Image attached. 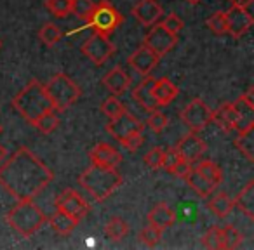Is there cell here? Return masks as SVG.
<instances>
[{
    "mask_svg": "<svg viewBox=\"0 0 254 250\" xmlns=\"http://www.w3.org/2000/svg\"><path fill=\"white\" fill-rule=\"evenodd\" d=\"M5 221L23 238H30L46 224L47 215L40 210L39 205L33 203V200H18V203L7 212Z\"/></svg>",
    "mask_w": 254,
    "mask_h": 250,
    "instance_id": "277c9868",
    "label": "cell"
},
{
    "mask_svg": "<svg viewBox=\"0 0 254 250\" xmlns=\"http://www.w3.org/2000/svg\"><path fill=\"white\" fill-rule=\"evenodd\" d=\"M53 179V170L28 148H19L0 165V188L16 200H33Z\"/></svg>",
    "mask_w": 254,
    "mask_h": 250,
    "instance_id": "6da1fadb",
    "label": "cell"
},
{
    "mask_svg": "<svg viewBox=\"0 0 254 250\" xmlns=\"http://www.w3.org/2000/svg\"><path fill=\"white\" fill-rule=\"evenodd\" d=\"M180 160H181V156H180V153H178L176 148L166 150V151H164V156H162V169H166L167 172H171V170L178 165Z\"/></svg>",
    "mask_w": 254,
    "mask_h": 250,
    "instance_id": "60d3db41",
    "label": "cell"
},
{
    "mask_svg": "<svg viewBox=\"0 0 254 250\" xmlns=\"http://www.w3.org/2000/svg\"><path fill=\"white\" fill-rule=\"evenodd\" d=\"M233 207H235V201H233V198H230L226 193H218L216 197H212L211 200L207 201L209 210L221 219L226 217V215H230V212L233 210Z\"/></svg>",
    "mask_w": 254,
    "mask_h": 250,
    "instance_id": "484cf974",
    "label": "cell"
},
{
    "mask_svg": "<svg viewBox=\"0 0 254 250\" xmlns=\"http://www.w3.org/2000/svg\"><path fill=\"white\" fill-rule=\"evenodd\" d=\"M180 94V89L174 82H171L167 77H162L159 80H155L153 85V98L157 99L159 106H167L174 101Z\"/></svg>",
    "mask_w": 254,
    "mask_h": 250,
    "instance_id": "44dd1931",
    "label": "cell"
},
{
    "mask_svg": "<svg viewBox=\"0 0 254 250\" xmlns=\"http://www.w3.org/2000/svg\"><path fill=\"white\" fill-rule=\"evenodd\" d=\"M94 5H96V2H92V0H71V12H73L78 19L87 23L92 11H94Z\"/></svg>",
    "mask_w": 254,
    "mask_h": 250,
    "instance_id": "d6a6232c",
    "label": "cell"
},
{
    "mask_svg": "<svg viewBox=\"0 0 254 250\" xmlns=\"http://www.w3.org/2000/svg\"><path fill=\"white\" fill-rule=\"evenodd\" d=\"M89 158H91V163H94V165L110 167V169H117L120 165V162H122V155L113 146L106 145V143L96 145L89 153Z\"/></svg>",
    "mask_w": 254,
    "mask_h": 250,
    "instance_id": "2e32d148",
    "label": "cell"
},
{
    "mask_svg": "<svg viewBox=\"0 0 254 250\" xmlns=\"http://www.w3.org/2000/svg\"><path fill=\"white\" fill-rule=\"evenodd\" d=\"M225 18L226 33H230L233 39H240L242 35H246L254 23L253 16L247 11V7H237V5H232V9H228L225 12Z\"/></svg>",
    "mask_w": 254,
    "mask_h": 250,
    "instance_id": "7c38bea8",
    "label": "cell"
},
{
    "mask_svg": "<svg viewBox=\"0 0 254 250\" xmlns=\"http://www.w3.org/2000/svg\"><path fill=\"white\" fill-rule=\"evenodd\" d=\"M202 247L205 249H223V242H221V228L219 226H212L207 231L202 235Z\"/></svg>",
    "mask_w": 254,
    "mask_h": 250,
    "instance_id": "836d02e7",
    "label": "cell"
},
{
    "mask_svg": "<svg viewBox=\"0 0 254 250\" xmlns=\"http://www.w3.org/2000/svg\"><path fill=\"white\" fill-rule=\"evenodd\" d=\"M155 80L157 78L146 75V77L143 78L141 84L132 91V98H134V101L138 102L139 106H143L145 109H148V111L159 108V102H157V99L153 98V85H155Z\"/></svg>",
    "mask_w": 254,
    "mask_h": 250,
    "instance_id": "ac0fdd59",
    "label": "cell"
},
{
    "mask_svg": "<svg viewBox=\"0 0 254 250\" xmlns=\"http://www.w3.org/2000/svg\"><path fill=\"white\" fill-rule=\"evenodd\" d=\"M176 222V212L173 210V207L167 203H157L152 210L148 212V224L155 226L157 229L164 231V229L171 228Z\"/></svg>",
    "mask_w": 254,
    "mask_h": 250,
    "instance_id": "d6986e66",
    "label": "cell"
},
{
    "mask_svg": "<svg viewBox=\"0 0 254 250\" xmlns=\"http://www.w3.org/2000/svg\"><path fill=\"white\" fill-rule=\"evenodd\" d=\"M190 167H191V163L185 162V160H180V162H178V165L174 167L173 170H171V174H174V176H178V177H181V179H185V176H187V172L190 170Z\"/></svg>",
    "mask_w": 254,
    "mask_h": 250,
    "instance_id": "ee69618b",
    "label": "cell"
},
{
    "mask_svg": "<svg viewBox=\"0 0 254 250\" xmlns=\"http://www.w3.org/2000/svg\"><path fill=\"white\" fill-rule=\"evenodd\" d=\"M185 181H187L188 186H190L191 190H193L195 193H197L198 197H202V198H209L212 195V191L216 190L214 184L209 183L205 177H202L200 174L197 172V169H195V167H190V170H188L187 176H185Z\"/></svg>",
    "mask_w": 254,
    "mask_h": 250,
    "instance_id": "7402d4cb",
    "label": "cell"
},
{
    "mask_svg": "<svg viewBox=\"0 0 254 250\" xmlns=\"http://www.w3.org/2000/svg\"><path fill=\"white\" fill-rule=\"evenodd\" d=\"M33 125H35L42 134H51V132H54L60 127V118H58V115L54 111H47V113H44L42 116H39V118L33 122Z\"/></svg>",
    "mask_w": 254,
    "mask_h": 250,
    "instance_id": "4dcf8cb0",
    "label": "cell"
},
{
    "mask_svg": "<svg viewBox=\"0 0 254 250\" xmlns=\"http://www.w3.org/2000/svg\"><path fill=\"white\" fill-rule=\"evenodd\" d=\"M178 44V35L171 33L169 30H166L162 26V23H155L150 26L148 33H146L143 46H146L150 50L157 54L159 57L166 56L171 49H174Z\"/></svg>",
    "mask_w": 254,
    "mask_h": 250,
    "instance_id": "ba28073f",
    "label": "cell"
},
{
    "mask_svg": "<svg viewBox=\"0 0 254 250\" xmlns=\"http://www.w3.org/2000/svg\"><path fill=\"white\" fill-rule=\"evenodd\" d=\"M162 26L166 30H169L171 33H174V35H178V33L183 30V21H181V18L178 14H174V12H171L169 16H166V19L162 21Z\"/></svg>",
    "mask_w": 254,
    "mask_h": 250,
    "instance_id": "b9f144b4",
    "label": "cell"
},
{
    "mask_svg": "<svg viewBox=\"0 0 254 250\" xmlns=\"http://www.w3.org/2000/svg\"><path fill=\"white\" fill-rule=\"evenodd\" d=\"M39 37H40V40H42V44H46L47 47H54L61 40L63 33H61V30L58 28L54 23H47V25H44L42 28H40Z\"/></svg>",
    "mask_w": 254,
    "mask_h": 250,
    "instance_id": "1f68e13d",
    "label": "cell"
},
{
    "mask_svg": "<svg viewBox=\"0 0 254 250\" xmlns=\"http://www.w3.org/2000/svg\"><path fill=\"white\" fill-rule=\"evenodd\" d=\"M242 240H244L242 233H240L237 228H233L232 224L221 228V242H223V249L225 250L239 249L240 243H242Z\"/></svg>",
    "mask_w": 254,
    "mask_h": 250,
    "instance_id": "f546056e",
    "label": "cell"
},
{
    "mask_svg": "<svg viewBox=\"0 0 254 250\" xmlns=\"http://www.w3.org/2000/svg\"><path fill=\"white\" fill-rule=\"evenodd\" d=\"M232 2V5H237V7H251V4H253V0H230Z\"/></svg>",
    "mask_w": 254,
    "mask_h": 250,
    "instance_id": "f6af8a7d",
    "label": "cell"
},
{
    "mask_svg": "<svg viewBox=\"0 0 254 250\" xmlns=\"http://www.w3.org/2000/svg\"><path fill=\"white\" fill-rule=\"evenodd\" d=\"M122 176L117 169L101 167L91 163L89 169L78 176V184L94 198L96 201H103L112 197L122 186Z\"/></svg>",
    "mask_w": 254,
    "mask_h": 250,
    "instance_id": "7a4b0ae2",
    "label": "cell"
},
{
    "mask_svg": "<svg viewBox=\"0 0 254 250\" xmlns=\"http://www.w3.org/2000/svg\"><path fill=\"white\" fill-rule=\"evenodd\" d=\"M195 169H197V172L200 174L202 177H205V179H207L209 183L214 184V186H219V184L223 183L221 169H219L214 162H211V160H202V162H197V167H195Z\"/></svg>",
    "mask_w": 254,
    "mask_h": 250,
    "instance_id": "83f0119b",
    "label": "cell"
},
{
    "mask_svg": "<svg viewBox=\"0 0 254 250\" xmlns=\"http://www.w3.org/2000/svg\"><path fill=\"white\" fill-rule=\"evenodd\" d=\"M14 109L26 118L30 123L35 122L39 116L47 111H54V106L47 96L44 85L39 80H32L14 99H12Z\"/></svg>",
    "mask_w": 254,
    "mask_h": 250,
    "instance_id": "3957f363",
    "label": "cell"
},
{
    "mask_svg": "<svg viewBox=\"0 0 254 250\" xmlns=\"http://www.w3.org/2000/svg\"><path fill=\"white\" fill-rule=\"evenodd\" d=\"M159 59L160 57L157 56L153 50H150L146 46H141V47H138L131 56H129L127 63H129V66H131L138 75L146 77V75L152 73V70L157 66Z\"/></svg>",
    "mask_w": 254,
    "mask_h": 250,
    "instance_id": "5bb4252c",
    "label": "cell"
},
{
    "mask_svg": "<svg viewBox=\"0 0 254 250\" xmlns=\"http://www.w3.org/2000/svg\"><path fill=\"white\" fill-rule=\"evenodd\" d=\"M188 4H191V5H197V4H200L202 0H187Z\"/></svg>",
    "mask_w": 254,
    "mask_h": 250,
    "instance_id": "7dc6e473",
    "label": "cell"
},
{
    "mask_svg": "<svg viewBox=\"0 0 254 250\" xmlns=\"http://www.w3.org/2000/svg\"><path fill=\"white\" fill-rule=\"evenodd\" d=\"M162 156H164V150L160 146H155V148H152L146 153L143 160H145V163L152 170H159L162 169Z\"/></svg>",
    "mask_w": 254,
    "mask_h": 250,
    "instance_id": "ab89813d",
    "label": "cell"
},
{
    "mask_svg": "<svg viewBox=\"0 0 254 250\" xmlns=\"http://www.w3.org/2000/svg\"><path fill=\"white\" fill-rule=\"evenodd\" d=\"M235 148L246 156L249 162L254 160V127L239 132L235 139Z\"/></svg>",
    "mask_w": 254,
    "mask_h": 250,
    "instance_id": "4316f807",
    "label": "cell"
},
{
    "mask_svg": "<svg viewBox=\"0 0 254 250\" xmlns=\"http://www.w3.org/2000/svg\"><path fill=\"white\" fill-rule=\"evenodd\" d=\"M235 111V131L242 132L254 127V102L247 101L244 96H240L235 102H232Z\"/></svg>",
    "mask_w": 254,
    "mask_h": 250,
    "instance_id": "e0dca14e",
    "label": "cell"
},
{
    "mask_svg": "<svg viewBox=\"0 0 254 250\" xmlns=\"http://www.w3.org/2000/svg\"><path fill=\"white\" fill-rule=\"evenodd\" d=\"M0 132H2V127H0Z\"/></svg>",
    "mask_w": 254,
    "mask_h": 250,
    "instance_id": "681fc988",
    "label": "cell"
},
{
    "mask_svg": "<svg viewBox=\"0 0 254 250\" xmlns=\"http://www.w3.org/2000/svg\"><path fill=\"white\" fill-rule=\"evenodd\" d=\"M7 155H9V153H7V148H5V146L0 145V163H2L5 158H7Z\"/></svg>",
    "mask_w": 254,
    "mask_h": 250,
    "instance_id": "bcb514c9",
    "label": "cell"
},
{
    "mask_svg": "<svg viewBox=\"0 0 254 250\" xmlns=\"http://www.w3.org/2000/svg\"><path fill=\"white\" fill-rule=\"evenodd\" d=\"M124 109H126V106L120 102V99H117V96H110V98H106L101 104V111L105 113L108 118H115V116H119Z\"/></svg>",
    "mask_w": 254,
    "mask_h": 250,
    "instance_id": "d590c367",
    "label": "cell"
},
{
    "mask_svg": "<svg viewBox=\"0 0 254 250\" xmlns=\"http://www.w3.org/2000/svg\"><path fill=\"white\" fill-rule=\"evenodd\" d=\"M47 222H49V226L58 233V235H63V236L70 235V233L73 231L78 224L77 219H73L71 215H68L66 212L58 210V208H56V212L47 219Z\"/></svg>",
    "mask_w": 254,
    "mask_h": 250,
    "instance_id": "cb8c5ba5",
    "label": "cell"
},
{
    "mask_svg": "<svg viewBox=\"0 0 254 250\" xmlns=\"http://www.w3.org/2000/svg\"><path fill=\"white\" fill-rule=\"evenodd\" d=\"M46 7L58 18L71 14V0H46Z\"/></svg>",
    "mask_w": 254,
    "mask_h": 250,
    "instance_id": "e575fe53",
    "label": "cell"
},
{
    "mask_svg": "<svg viewBox=\"0 0 254 250\" xmlns=\"http://www.w3.org/2000/svg\"><path fill=\"white\" fill-rule=\"evenodd\" d=\"M0 47H2V42H0Z\"/></svg>",
    "mask_w": 254,
    "mask_h": 250,
    "instance_id": "c3c4849f",
    "label": "cell"
},
{
    "mask_svg": "<svg viewBox=\"0 0 254 250\" xmlns=\"http://www.w3.org/2000/svg\"><path fill=\"white\" fill-rule=\"evenodd\" d=\"M235 205L247 215V217L253 221L254 219V181H249V183L244 186V190H240V193L237 195Z\"/></svg>",
    "mask_w": 254,
    "mask_h": 250,
    "instance_id": "d4e9b609",
    "label": "cell"
},
{
    "mask_svg": "<svg viewBox=\"0 0 254 250\" xmlns=\"http://www.w3.org/2000/svg\"><path fill=\"white\" fill-rule=\"evenodd\" d=\"M176 150H178V153H180L181 160H185V162H188V163H197L198 160L204 156L207 146H205V141L197 132H190L188 136L181 138Z\"/></svg>",
    "mask_w": 254,
    "mask_h": 250,
    "instance_id": "4fadbf2b",
    "label": "cell"
},
{
    "mask_svg": "<svg viewBox=\"0 0 254 250\" xmlns=\"http://www.w3.org/2000/svg\"><path fill=\"white\" fill-rule=\"evenodd\" d=\"M212 118V109L202 101L200 98H195L185 106L181 111V120L183 123L190 129L191 132H200L211 123Z\"/></svg>",
    "mask_w": 254,
    "mask_h": 250,
    "instance_id": "52a82bcc",
    "label": "cell"
},
{
    "mask_svg": "<svg viewBox=\"0 0 254 250\" xmlns=\"http://www.w3.org/2000/svg\"><path fill=\"white\" fill-rule=\"evenodd\" d=\"M122 21H124V16L110 4L108 0H101L99 4L94 5V11H92L87 25L91 26L94 32L110 37L119 28Z\"/></svg>",
    "mask_w": 254,
    "mask_h": 250,
    "instance_id": "8992f818",
    "label": "cell"
},
{
    "mask_svg": "<svg viewBox=\"0 0 254 250\" xmlns=\"http://www.w3.org/2000/svg\"><path fill=\"white\" fill-rule=\"evenodd\" d=\"M146 125H148V127L152 129L153 132L160 134V132H162L164 129L167 127V116L164 115V113L160 111L159 108H157V109H152V111H150L148 120H146Z\"/></svg>",
    "mask_w": 254,
    "mask_h": 250,
    "instance_id": "8d00e7d4",
    "label": "cell"
},
{
    "mask_svg": "<svg viewBox=\"0 0 254 250\" xmlns=\"http://www.w3.org/2000/svg\"><path fill=\"white\" fill-rule=\"evenodd\" d=\"M160 238H162V231L157 229L155 226H152V224L143 228L141 233H139V240H141V243H145L146 247H155L157 243L160 242Z\"/></svg>",
    "mask_w": 254,
    "mask_h": 250,
    "instance_id": "f35d334b",
    "label": "cell"
},
{
    "mask_svg": "<svg viewBox=\"0 0 254 250\" xmlns=\"http://www.w3.org/2000/svg\"><path fill=\"white\" fill-rule=\"evenodd\" d=\"M211 122H214L221 131H235V111H233L232 102H225L218 109H214Z\"/></svg>",
    "mask_w": 254,
    "mask_h": 250,
    "instance_id": "603a6c76",
    "label": "cell"
},
{
    "mask_svg": "<svg viewBox=\"0 0 254 250\" xmlns=\"http://www.w3.org/2000/svg\"><path fill=\"white\" fill-rule=\"evenodd\" d=\"M115 52V46L103 33L94 32L84 44H82V54L92 61L94 64H103L112 57Z\"/></svg>",
    "mask_w": 254,
    "mask_h": 250,
    "instance_id": "9c48e42d",
    "label": "cell"
},
{
    "mask_svg": "<svg viewBox=\"0 0 254 250\" xmlns=\"http://www.w3.org/2000/svg\"><path fill=\"white\" fill-rule=\"evenodd\" d=\"M120 145L124 146L129 151H138L143 145V132H136V134H131L129 138H126L124 141H120Z\"/></svg>",
    "mask_w": 254,
    "mask_h": 250,
    "instance_id": "7bdbcfd3",
    "label": "cell"
},
{
    "mask_svg": "<svg viewBox=\"0 0 254 250\" xmlns=\"http://www.w3.org/2000/svg\"><path fill=\"white\" fill-rule=\"evenodd\" d=\"M143 123L136 118L132 113H129L127 109H124L119 116L115 118H110L108 125H106V131L112 138H115L117 141H124L126 138H129L131 134L136 132H143Z\"/></svg>",
    "mask_w": 254,
    "mask_h": 250,
    "instance_id": "8fae6325",
    "label": "cell"
},
{
    "mask_svg": "<svg viewBox=\"0 0 254 250\" xmlns=\"http://www.w3.org/2000/svg\"><path fill=\"white\" fill-rule=\"evenodd\" d=\"M51 102L54 106V111H64L70 106H73L80 98V87L71 80L68 75L58 73L44 85Z\"/></svg>",
    "mask_w": 254,
    "mask_h": 250,
    "instance_id": "5b68a950",
    "label": "cell"
},
{
    "mask_svg": "<svg viewBox=\"0 0 254 250\" xmlns=\"http://www.w3.org/2000/svg\"><path fill=\"white\" fill-rule=\"evenodd\" d=\"M162 14H164V9L157 0H139L138 4L132 7V16L143 26H152L155 23H159Z\"/></svg>",
    "mask_w": 254,
    "mask_h": 250,
    "instance_id": "9a60e30c",
    "label": "cell"
},
{
    "mask_svg": "<svg viewBox=\"0 0 254 250\" xmlns=\"http://www.w3.org/2000/svg\"><path fill=\"white\" fill-rule=\"evenodd\" d=\"M207 28L214 35H225L226 33V18L225 11H218L207 19Z\"/></svg>",
    "mask_w": 254,
    "mask_h": 250,
    "instance_id": "74e56055",
    "label": "cell"
},
{
    "mask_svg": "<svg viewBox=\"0 0 254 250\" xmlns=\"http://www.w3.org/2000/svg\"><path fill=\"white\" fill-rule=\"evenodd\" d=\"M103 85H105L113 96H119V94H124V92L129 89L131 78L124 71V68L115 66L103 77Z\"/></svg>",
    "mask_w": 254,
    "mask_h": 250,
    "instance_id": "ffe728a7",
    "label": "cell"
},
{
    "mask_svg": "<svg viewBox=\"0 0 254 250\" xmlns=\"http://www.w3.org/2000/svg\"><path fill=\"white\" fill-rule=\"evenodd\" d=\"M54 205H56L58 210L66 212L68 215L77 219L78 222H80L84 217H87L89 208H91L87 201H85L77 191L71 190V188L61 191V193L56 197V200H54Z\"/></svg>",
    "mask_w": 254,
    "mask_h": 250,
    "instance_id": "30bf717a",
    "label": "cell"
},
{
    "mask_svg": "<svg viewBox=\"0 0 254 250\" xmlns=\"http://www.w3.org/2000/svg\"><path fill=\"white\" fill-rule=\"evenodd\" d=\"M127 231H129V226L120 217H112L105 226V235L108 236V240H112V242H120V240L127 235Z\"/></svg>",
    "mask_w": 254,
    "mask_h": 250,
    "instance_id": "f1b7e54d",
    "label": "cell"
}]
</instances>
